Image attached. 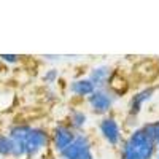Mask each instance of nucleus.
<instances>
[{
    "label": "nucleus",
    "mask_w": 159,
    "mask_h": 159,
    "mask_svg": "<svg viewBox=\"0 0 159 159\" xmlns=\"http://www.w3.org/2000/svg\"><path fill=\"white\" fill-rule=\"evenodd\" d=\"M61 154V159H94L91 150V140L84 134H76L72 145H69Z\"/></svg>",
    "instance_id": "obj_1"
},
{
    "label": "nucleus",
    "mask_w": 159,
    "mask_h": 159,
    "mask_svg": "<svg viewBox=\"0 0 159 159\" xmlns=\"http://www.w3.org/2000/svg\"><path fill=\"white\" fill-rule=\"evenodd\" d=\"M126 143L134 150L142 159H151L156 151V143H153L142 129H135L130 132Z\"/></svg>",
    "instance_id": "obj_2"
},
{
    "label": "nucleus",
    "mask_w": 159,
    "mask_h": 159,
    "mask_svg": "<svg viewBox=\"0 0 159 159\" xmlns=\"http://www.w3.org/2000/svg\"><path fill=\"white\" fill-rule=\"evenodd\" d=\"M49 142V134L42 127H32L30 134L25 140V156L34 157L42 151Z\"/></svg>",
    "instance_id": "obj_3"
},
{
    "label": "nucleus",
    "mask_w": 159,
    "mask_h": 159,
    "mask_svg": "<svg viewBox=\"0 0 159 159\" xmlns=\"http://www.w3.org/2000/svg\"><path fill=\"white\" fill-rule=\"evenodd\" d=\"M113 96L110 92H107L105 89H96L92 94L88 97V102L91 105V108L94 113H99V115H103L107 113L111 105H113Z\"/></svg>",
    "instance_id": "obj_4"
},
{
    "label": "nucleus",
    "mask_w": 159,
    "mask_h": 159,
    "mask_svg": "<svg viewBox=\"0 0 159 159\" xmlns=\"http://www.w3.org/2000/svg\"><path fill=\"white\" fill-rule=\"evenodd\" d=\"M99 129H100L102 137L107 140V143L115 147V145H118L121 142V127H119V124L115 118H111V116L103 118L99 124Z\"/></svg>",
    "instance_id": "obj_5"
},
{
    "label": "nucleus",
    "mask_w": 159,
    "mask_h": 159,
    "mask_svg": "<svg viewBox=\"0 0 159 159\" xmlns=\"http://www.w3.org/2000/svg\"><path fill=\"white\" fill-rule=\"evenodd\" d=\"M75 137H76V134L72 127L64 126V124L56 126L54 130H52V145H54V150L62 153L69 145H72Z\"/></svg>",
    "instance_id": "obj_6"
},
{
    "label": "nucleus",
    "mask_w": 159,
    "mask_h": 159,
    "mask_svg": "<svg viewBox=\"0 0 159 159\" xmlns=\"http://www.w3.org/2000/svg\"><path fill=\"white\" fill-rule=\"evenodd\" d=\"M153 94H154V89H153V88H147V89H143V91L137 92V94L132 97L130 105H129L130 115H132V116H137L139 111L142 110V105L147 102V100H150V99L153 97Z\"/></svg>",
    "instance_id": "obj_7"
},
{
    "label": "nucleus",
    "mask_w": 159,
    "mask_h": 159,
    "mask_svg": "<svg viewBox=\"0 0 159 159\" xmlns=\"http://www.w3.org/2000/svg\"><path fill=\"white\" fill-rule=\"evenodd\" d=\"M70 91L76 96H81V97H89L92 92L96 91V86L91 83L89 78H80L76 81H73L70 84Z\"/></svg>",
    "instance_id": "obj_8"
},
{
    "label": "nucleus",
    "mask_w": 159,
    "mask_h": 159,
    "mask_svg": "<svg viewBox=\"0 0 159 159\" xmlns=\"http://www.w3.org/2000/svg\"><path fill=\"white\" fill-rule=\"evenodd\" d=\"M108 78H110V67H107V65H100V67L92 69V72H91V75H89L91 83L96 86V89H97V88L102 89V86L107 84Z\"/></svg>",
    "instance_id": "obj_9"
},
{
    "label": "nucleus",
    "mask_w": 159,
    "mask_h": 159,
    "mask_svg": "<svg viewBox=\"0 0 159 159\" xmlns=\"http://www.w3.org/2000/svg\"><path fill=\"white\" fill-rule=\"evenodd\" d=\"M32 127L27 124H16V126H11L10 132H8V137L11 140H18V142H25L30 134Z\"/></svg>",
    "instance_id": "obj_10"
},
{
    "label": "nucleus",
    "mask_w": 159,
    "mask_h": 159,
    "mask_svg": "<svg viewBox=\"0 0 159 159\" xmlns=\"http://www.w3.org/2000/svg\"><path fill=\"white\" fill-rule=\"evenodd\" d=\"M142 130L147 134V137L153 142V143H157L159 142V121H151L148 124H145L142 127Z\"/></svg>",
    "instance_id": "obj_11"
},
{
    "label": "nucleus",
    "mask_w": 159,
    "mask_h": 159,
    "mask_svg": "<svg viewBox=\"0 0 159 159\" xmlns=\"http://www.w3.org/2000/svg\"><path fill=\"white\" fill-rule=\"evenodd\" d=\"M86 121H88V116H86V113H84V111L76 110V111H73V113L70 115L72 129H81V127L86 124Z\"/></svg>",
    "instance_id": "obj_12"
},
{
    "label": "nucleus",
    "mask_w": 159,
    "mask_h": 159,
    "mask_svg": "<svg viewBox=\"0 0 159 159\" xmlns=\"http://www.w3.org/2000/svg\"><path fill=\"white\" fill-rule=\"evenodd\" d=\"M13 154V140L8 135L0 134V156H11Z\"/></svg>",
    "instance_id": "obj_13"
},
{
    "label": "nucleus",
    "mask_w": 159,
    "mask_h": 159,
    "mask_svg": "<svg viewBox=\"0 0 159 159\" xmlns=\"http://www.w3.org/2000/svg\"><path fill=\"white\" fill-rule=\"evenodd\" d=\"M13 157H24L25 156V142H18V140H13Z\"/></svg>",
    "instance_id": "obj_14"
},
{
    "label": "nucleus",
    "mask_w": 159,
    "mask_h": 159,
    "mask_svg": "<svg viewBox=\"0 0 159 159\" xmlns=\"http://www.w3.org/2000/svg\"><path fill=\"white\" fill-rule=\"evenodd\" d=\"M121 159H142L134 150H132L129 145L124 142V145H123V150H121Z\"/></svg>",
    "instance_id": "obj_15"
},
{
    "label": "nucleus",
    "mask_w": 159,
    "mask_h": 159,
    "mask_svg": "<svg viewBox=\"0 0 159 159\" xmlns=\"http://www.w3.org/2000/svg\"><path fill=\"white\" fill-rule=\"evenodd\" d=\"M56 78H57V70L51 69V70H48V72L43 75V81H45V83H54Z\"/></svg>",
    "instance_id": "obj_16"
},
{
    "label": "nucleus",
    "mask_w": 159,
    "mask_h": 159,
    "mask_svg": "<svg viewBox=\"0 0 159 159\" xmlns=\"http://www.w3.org/2000/svg\"><path fill=\"white\" fill-rule=\"evenodd\" d=\"M0 59H2L3 62H7V64H16V62H19V56L18 54H2Z\"/></svg>",
    "instance_id": "obj_17"
},
{
    "label": "nucleus",
    "mask_w": 159,
    "mask_h": 159,
    "mask_svg": "<svg viewBox=\"0 0 159 159\" xmlns=\"http://www.w3.org/2000/svg\"><path fill=\"white\" fill-rule=\"evenodd\" d=\"M156 148H157V150H159V142H157V143H156Z\"/></svg>",
    "instance_id": "obj_18"
},
{
    "label": "nucleus",
    "mask_w": 159,
    "mask_h": 159,
    "mask_svg": "<svg viewBox=\"0 0 159 159\" xmlns=\"http://www.w3.org/2000/svg\"><path fill=\"white\" fill-rule=\"evenodd\" d=\"M157 159H159V154H157Z\"/></svg>",
    "instance_id": "obj_19"
}]
</instances>
